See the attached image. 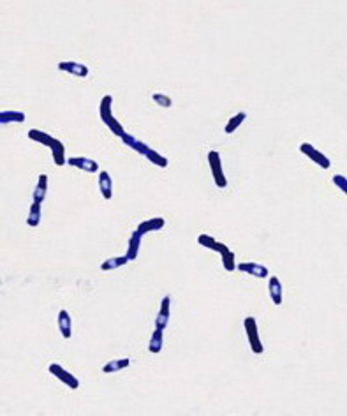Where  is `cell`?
<instances>
[{
	"mask_svg": "<svg viewBox=\"0 0 347 416\" xmlns=\"http://www.w3.org/2000/svg\"><path fill=\"white\" fill-rule=\"evenodd\" d=\"M111 102H113L111 95H104V97L101 99V106H99V111H101L102 122L108 125L109 131H111L115 136H118V138H122L125 131H124V127H122L120 122H118L117 118L113 117V113H111Z\"/></svg>",
	"mask_w": 347,
	"mask_h": 416,
	"instance_id": "obj_1",
	"label": "cell"
},
{
	"mask_svg": "<svg viewBox=\"0 0 347 416\" xmlns=\"http://www.w3.org/2000/svg\"><path fill=\"white\" fill-rule=\"evenodd\" d=\"M243 326H245V333L249 335V342H250V349L256 354H261L264 351L263 342L259 339V330H257V321L250 316V318H245L243 321Z\"/></svg>",
	"mask_w": 347,
	"mask_h": 416,
	"instance_id": "obj_2",
	"label": "cell"
},
{
	"mask_svg": "<svg viewBox=\"0 0 347 416\" xmlns=\"http://www.w3.org/2000/svg\"><path fill=\"white\" fill-rule=\"evenodd\" d=\"M208 164H210V170H212L215 185L217 187H220V189H224L227 185V178H226V175H224V171H222V163H220L219 152H215V150L208 152Z\"/></svg>",
	"mask_w": 347,
	"mask_h": 416,
	"instance_id": "obj_3",
	"label": "cell"
},
{
	"mask_svg": "<svg viewBox=\"0 0 347 416\" xmlns=\"http://www.w3.org/2000/svg\"><path fill=\"white\" fill-rule=\"evenodd\" d=\"M300 152L305 153L309 159H312L314 163H316L317 166L323 168V170H328V168L331 166V161L328 159L324 153H321L314 145H310V143H302V145H300Z\"/></svg>",
	"mask_w": 347,
	"mask_h": 416,
	"instance_id": "obj_4",
	"label": "cell"
},
{
	"mask_svg": "<svg viewBox=\"0 0 347 416\" xmlns=\"http://www.w3.org/2000/svg\"><path fill=\"white\" fill-rule=\"evenodd\" d=\"M48 371L51 372L53 376H55L59 381H62L64 385H67L69 388H73V390H76V388H80V381H78L76 378H74L71 372H67L66 369H62V365H59V363H51L48 367Z\"/></svg>",
	"mask_w": 347,
	"mask_h": 416,
	"instance_id": "obj_5",
	"label": "cell"
},
{
	"mask_svg": "<svg viewBox=\"0 0 347 416\" xmlns=\"http://www.w3.org/2000/svg\"><path fill=\"white\" fill-rule=\"evenodd\" d=\"M59 69L64 71V73L74 74V76H78V78H87L88 73H90V69H88V67L85 66V64L73 62V60H67V62H60V64H59Z\"/></svg>",
	"mask_w": 347,
	"mask_h": 416,
	"instance_id": "obj_6",
	"label": "cell"
},
{
	"mask_svg": "<svg viewBox=\"0 0 347 416\" xmlns=\"http://www.w3.org/2000/svg\"><path fill=\"white\" fill-rule=\"evenodd\" d=\"M169 316H171V298L169 296H164L162 303H160L159 314H157L155 318V328H160V330L166 328L167 323H169Z\"/></svg>",
	"mask_w": 347,
	"mask_h": 416,
	"instance_id": "obj_7",
	"label": "cell"
},
{
	"mask_svg": "<svg viewBox=\"0 0 347 416\" xmlns=\"http://www.w3.org/2000/svg\"><path fill=\"white\" fill-rule=\"evenodd\" d=\"M67 164L78 168V170H81V171H87V173H95V171H99V164L92 159H87V157H71V159H67Z\"/></svg>",
	"mask_w": 347,
	"mask_h": 416,
	"instance_id": "obj_8",
	"label": "cell"
},
{
	"mask_svg": "<svg viewBox=\"0 0 347 416\" xmlns=\"http://www.w3.org/2000/svg\"><path fill=\"white\" fill-rule=\"evenodd\" d=\"M236 268H238L240 272H245V274H250V275H254V277H259V279H264L270 275L268 268L259 263H240V265H236Z\"/></svg>",
	"mask_w": 347,
	"mask_h": 416,
	"instance_id": "obj_9",
	"label": "cell"
},
{
	"mask_svg": "<svg viewBox=\"0 0 347 416\" xmlns=\"http://www.w3.org/2000/svg\"><path fill=\"white\" fill-rule=\"evenodd\" d=\"M164 226H166V221H164V217H153V219H148V221L139 222L138 231L141 233L143 236H145L146 233H150V231H159V229H162Z\"/></svg>",
	"mask_w": 347,
	"mask_h": 416,
	"instance_id": "obj_10",
	"label": "cell"
},
{
	"mask_svg": "<svg viewBox=\"0 0 347 416\" xmlns=\"http://www.w3.org/2000/svg\"><path fill=\"white\" fill-rule=\"evenodd\" d=\"M59 330L64 339H71L73 337V319H71L67 310L59 312Z\"/></svg>",
	"mask_w": 347,
	"mask_h": 416,
	"instance_id": "obj_11",
	"label": "cell"
},
{
	"mask_svg": "<svg viewBox=\"0 0 347 416\" xmlns=\"http://www.w3.org/2000/svg\"><path fill=\"white\" fill-rule=\"evenodd\" d=\"M99 191H101L104 199L113 198V184L108 171H101V173H99Z\"/></svg>",
	"mask_w": 347,
	"mask_h": 416,
	"instance_id": "obj_12",
	"label": "cell"
},
{
	"mask_svg": "<svg viewBox=\"0 0 347 416\" xmlns=\"http://www.w3.org/2000/svg\"><path fill=\"white\" fill-rule=\"evenodd\" d=\"M141 238L143 235L136 229L134 233L131 235V238H129V247H127V259L129 261H134L136 257H138V252H139V245H141Z\"/></svg>",
	"mask_w": 347,
	"mask_h": 416,
	"instance_id": "obj_13",
	"label": "cell"
},
{
	"mask_svg": "<svg viewBox=\"0 0 347 416\" xmlns=\"http://www.w3.org/2000/svg\"><path fill=\"white\" fill-rule=\"evenodd\" d=\"M268 291H270V298L275 305H280L282 303V284L278 281V277H270L268 281Z\"/></svg>",
	"mask_w": 347,
	"mask_h": 416,
	"instance_id": "obj_14",
	"label": "cell"
},
{
	"mask_svg": "<svg viewBox=\"0 0 347 416\" xmlns=\"http://www.w3.org/2000/svg\"><path fill=\"white\" fill-rule=\"evenodd\" d=\"M25 122V113L16 110H2L0 111V124H21Z\"/></svg>",
	"mask_w": 347,
	"mask_h": 416,
	"instance_id": "obj_15",
	"label": "cell"
},
{
	"mask_svg": "<svg viewBox=\"0 0 347 416\" xmlns=\"http://www.w3.org/2000/svg\"><path fill=\"white\" fill-rule=\"evenodd\" d=\"M46 192H48V177L46 175H39V182L34 189V194H32V201L42 203L46 198Z\"/></svg>",
	"mask_w": 347,
	"mask_h": 416,
	"instance_id": "obj_16",
	"label": "cell"
},
{
	"mask_svg": "<svg viewBox=\"0 0 347 416\" xmlns=\"http://www.w3.org/2000/svg\"><path fill=\"white\" fill-rule=\"evenodd\" d=\"M49 148H51L53 161H55L56 166H64V164L67 163V159H66V146H64V143L60 141V139L55 138V141H53V145L49 146Z\"/></svg>",
	"mask_w": 347,
	"mask_h": 416,
	"instance_id": "obj_17",
	"label": "cell"
},
{
	"mask_svg": "<svg viewBox=\"0 0 347 416\" xmlns=\"http://www.w3.org/2000/svg\"><path fill=\"white\" fill-rule=\"evenodd\" d=\"M122 141H124L127 146H131L132 150L139 152L141 155H146V152H148V148H150V146H146L143 141H139L138 138H134L132 134H127V132H124V136H122Z\"/></svg>",
	"mask_w": 347,
	"mask_h": 416,
	"instance_id": "obj_18",
	"label": "cell"
},
{
	"mask_svg": "<svg viewBox=\"0 0 347 416\" xmlns=\"http://www.w3.org/2000/svg\"><path fill=\"white\" fill-rule=\"evenodd\" d=\"M162 332H164V330H160V328L153 330L152 337H150V340H148V351H150V353H153V354L160 353V349H162V346H164Z\"/></svg>",
	"mask_w": 347,
	"mask_h": 416,
	"instance_id": "obj_19",
	"label": "cell"
},
{
	"mask_svg": "<svg viewBox=\"0 0 347 416\" xmlns=\"http://www.w3.org/2000/svg\"><path fill=\"white\" fill-rule=\"evenodd\" d=\"M220 257H222V265L224 268H226L227 272H233L236 270V263H235V252L229 249L227 245H224V243H220V250H219Z\"/></svg>",
	"mask_w": 347,
	"mask_h": 416,
	"instance_id": "obj_20",
	"label": "cell"
},
{
	"mask_svg": "<svg viewBox=\"0 0 347 416\" xmlns=\"http://www.w3.org/2000/svg\"><path fill=\"white\" fill-rule=\"evenodd\" d=\"M28 138H30L32 141H37L46 146H51L53 141H55L53 136H49L48 132H44V131H37V129H30V131H28Z\"/></svg>",
	"mask_w": 347,
	"mask_h": 416,
	"instance_id": "obj_21",
	"label": "cell"
},
{
	"mask_svg": "<svg viewBox=\"0 0 347 416\" xmlns=\"http://www.w3.org/2000/svg\"><path fill=\"white\" fill-rule=\"evenodd\" d=\"M129 365H131V360H129V358H120V360H113V361H109V363H106L104 367H102V372H104V374H113V372L127 369Z\"/></svg>",
	"mask_w": 347,
	"mask_h": 416,
	"instance_id": "obj_22",
	"label": "cell"
},
{
	"mask_svg": "<svg viewBox=\"0 0 347 416\" xmlns=\"http://www.w3.org/2000/svg\"><path fill=\"white\" fill-rule=\"evenodd\" d=\"M127 263H129L127 256H117V257H109V259H106L104 263L101 265V270H102V272L117 270V268L124 267V265H127Z\"/></svg>",
	"mask_w": 347,
	"mask_h": 416,
	"instance_id": "obj_23",
	"label": "cell"
},
{
	"mask_svg": "<svg viewBox=\"0 0 347 416\" xmlns=\"http://www.w3.org/2000/svg\"><path fill=\"white\" fill-rule=\"evenodd\" d=\"M27 224L30 226V228H37V226L41 224V203L32 201L30 212H28Z\"/></svg>",
	"mask_w": 347,
	"mask_h": 416,
	"instance_id": "obj_24",
	"label": "cell"
},
{
	"mask_svg": "<svg viewBox=\"0 0 347 416\" xmlns=\"http://www.w3.org/2000/svg\"><path fill=\"white\" fill-rule=\"evenodd\" d=\"M245 118H247V113H245V111H240L238 115H235V117H233L231 120L227 122L226 129H224V131H226V134H231V132H235L236 129H238L240 125H242L243 122H245Z\"/></svg>",
	"mask_w": 347,
	"mask_h": 416,
	"instance_id": "obj_25",
	"label": "cell"
},
{
	"mask_svg": "<svg viewBox=\"0 0 347 416\" xmlns=\"http://www.w3.org/2000/svg\"><path fill=\"white\" fill-rule=\"evenodd\" d=\"M198 242H199V245L206 247V249L217 250V252L220 250V242H217V240L213 238V236H210V235H199Z\"/></svg>",
	"mask_w": 347,
	"mask_h": 416,
	"instance_id": "obj_26",
	"label": "cell"
},
{
	"mask_svg": "<svg viewBox=\"0 0 347 416\" xmlns=\"http://www.w3.org/2000/svg\"><path fill=\"white\" fill-rule=\"evenodd\" d=\"M146 159L150 161V163H153L155 166H160V168H166L167 166V159L164 155H160L159 152H155L153 148H148V152H146Z\"/></svg>",
	"mask_w": 347,
	"mask_h": 416,
	"instance_id": "obj_27",
	"label": "cell"
},
{
	"mask_svg": "<svg viewBox=\"0 0 347 416\" xmlns=\"http://www.w3.org/2000/svg\"><path fill=\"white\" fill-rule=\"evenodd\" d=\"M152 99H153V102L159 104L160 108H171L173 106V101H171V99L167 97V95H164V94H153Z\"/></svg>",
	"mask_w": 347,
	"mask_h": 416,
	"instance_id": "obj_28",
	"label": "cell"
},
{
	"mask_svg": "<svg viewBox=\"0 0 347 416\" xmlns=\"http://www.w3.org/2000/svg\"><path fill=\"white\" fill-rule=\"evenodd\" d=\"M333 184L337 185L338 189H340L342 192H347V178L344 177V175H335L333 177Z\"/></svg>",
	"mask_w": 347,
	"mask_h": 416,
	"instance_id": "obj_29",
	"label": "cell"
}]
</instances>
